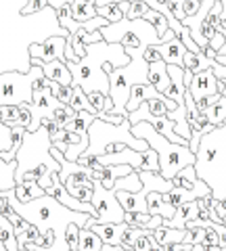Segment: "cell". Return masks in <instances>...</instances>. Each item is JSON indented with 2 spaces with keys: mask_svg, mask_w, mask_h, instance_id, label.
Returning <instances> with one entry per match:
<instances>
[{
  "mask_svg": "<svg viewBox=\"0 0 226 251\" xmlns=\"http://www.w3.org/2000/svg\"><path fill=\"white\" fill-rule=\"evenodd\" d=\"M50 92L52 97L59 100V103L63 105H69V100H72V94H74V86H63V84H50Z\"/></svg>",
  "mask_w": 226,
  "mask_h": 251,
  "instance_id": "31",
  "label": "cell"
},
{
  "mask_svg": "<svg viewBox=\"0 0 226 251\" xmlns=\"http://www.w3.org/2000/svg\"><path fill=\"white\" fill-rule=\"evenodd\" d=\"M72 15H74L75 23H86L90 19L99 17L95 0H74L72 2Z\"/></svg>",
  "mask_w": 226,
  "mask_h": 251,
  "instance_id": "20",
  "label": "cell"
},
{
  "mask_svg": "<svg viewBox=\"0 0 226 251\" xmlns=\"http://www.w3.org/2000/svg\"><path fill=\"white\" fill-rule=\"evenodd\" d=\"M90 230L103 241V245H122V237L128 230V224H92Z\"/></svg>",
  "mask_w": 226,
  "mask_h": 251,
  "instance_id": "14",
  "label": "cell"
},
{
  "mask_svg": "<svg viewBox=\"0 0 226 251\" xmlns=\"http://www.w3.org/2000/svg\"><path fill=\"white\" fill-rule=\"evenodd\" d=\"M124 251H132V249H124Z\"/></svg>",
  "mask_w": 226,
  "mask_h": 251,
  "instance_id": "48",
  "label": "cell"
},
{
  "mask_svg": "<svg viewBox=\"0 0 226 251\" xmlns=\"http://www.w3.org/2000/svg\"><path fill=\"white\" fill-rule=\"evenodd\" d=\"M77 232H80V228H77L75 224L69 226L67 232H65V243H67L69 251H77V243H80V237H77Z\"/></svg>",
  "mask_w": 226,
  "mask_h": 251,
  "instance_id": "34",
  "label": "cell"
},
{
  "mask_svg": "<svg viewBox=\"0 0 226 251\" xmlns=\"http://www.w3.org/2000/svg\"><path fill=\"white\" fill-rule=\"evenodd\" d=\"M195 174L197 180L209 186L212 199L220 203L226 199V120L212 132L201 136L195 151Z\"/></svg>",
  "mask_w": 226,
  "mask_h": 251,
  "instance_id": "2",
  "label": "cell"
},
{
  "mask_svg": "<svg viewBox=\"0 0 226 251\" xmlns=\"http://www.w3.org/2000/svg\"><path fill=\"white\" fill-rule=\"evenodd\" d=\"M128 9H130V2H115V4L99 6L97 15H99V17H103L107 23H118L122 19H126Z\"/></svg>",
  "mask_w": 226,
  "mask_h": 251,
  "instance_id": "22",
  "label": "cell"
},
{
  "mask_svg": "<svg viewBox=\"0 0 226 251\" xmlns=\"http://www.w3.org/2000/svg\"><path fill=\"white\" fill-rule=\"evenodd\" d=\"M203 247H214V245H220V239H218V234L212 230V228H205V237H203V243H201Z\"/></svg>",
  "mask_w": 226,
  "mask_h": 251,
  "instance_id": "37",
  "label": "cell"
},
{
  "mask_svg": "<svg viewBox=\"0 0 226 251\" xmlns=\"http://www.w3.org/2000/svg\"><path fill=\"white\" fill-rule=\"evenodd\" d=\"M50 138L46 134V130L40 128L36 132H25L23 136V143L19 147L17 155H15V161H17V170H15V182L27 172H36L40 180H38V186L44 188V193L50 188L52 180L50 176L54 172H59V163L52 159L50 155Z\"/></svg>",
  "mask_w": 226,
  "mask_h": 251,
  "instance_id": "3",
  "label": "cell"
},
{
  "mask_svg": "<svg viewBox=\"0 0 226 251\" xmlns=\"http://www.w3.org/2000/svg\"><path fill=\"white\" fill-rule=\"evenodd\" d=\"M109 63L113 69L126 67L130 63V57L126 54L122 44H109L100 40L97 44H90L86 50V57L75 61V63H65L72 80L75 86H80L84 94L90 92H100L109 97V75L103 72V65Z\"/></svg>",
  "mask_w": 226,
  "mask_h": 251,
  "instance_id": "1",
  "label": "cell"
},
{
  "mask_svg": "<svg viewBox=\"0 0 226 251\" xmlns=\"http://www.w3.org/2000/svg\"><path fill=\"white\" fill-rule=\"evenodd\" d=\"M205 251H222L220 245H214V247H205Z\"/></svg>",
  "mask_w": 226,
  "mask_h": 251,
  "instance_id": "46",
  "label": "cell"
},
{
  "mask_svg": "<svg viewBox=\"0 0 226 251\" xmlns=\"http://www.w3.org/2000/svg\"><path fill=\"white\" fill-rule=\"evenodd\" d=\"M69 107L74 109V111H88L90 115H95L97 117V111L92 109V105L88 103V97L82 92L80 86H74V94H72V100H69Z\"/></svg>",
  "mask_w": 226,
  "mask_h": 251,
  "instance_id": "27",
  "label": "cell"
},
{
  "mask_svg": "<svg viewBox=\"0 0 226 251\" xmlns=\"http://www.w3.org/2000/svg\"><path fill=\"white\" fill-rule=\"evenodd\" d=\"M130 57L126 67L113 69L109 74V99L113 100L111 115H122L128 120L126 103L130 99V90L138 84H149V63L145 61V50L124 49Z\"/></svg>",
  "mask_w": 226,
  "mask_h": 251,
  "instance_id": "4",
  "label": "cell"
},
{
  "mask_svg": "<svg viewBox=\"0 0 226 251\" xmlns=\"http://www.w3.org/2000/svg\"><path fill=\"white\" fill-rule=\"evenodd\" d=\"M17 186H23L25 188V193H27V197L29 199H38V197H44V188L38 186V182H23V184H17Z\"/></svg>",
  "mask_w": 226,
  "mask_h": 251,
  "instance_id": "35",
  "label": "cell"
},
{
  "mask_svg": "<svg viewBox=\"0 0 226 251\" xmlns=\"http://www.w3.org/2000/svg\"><path fill=\"white\" fill-rule=\"evenodd\" d=\"M92 122H95V115H90L88 111H77V113H75V120H74L72 124H67L65 130L82 138V136L88 134V128H90Z\"/></svg>",
  "mask_w": 226,
  "mask_h": 251,
  "instance_id": "24",
  "label": "cell"
},
{
  "mask_svg": "<svg viewBox=\"0 0 226 251\" xmlns=\"http://www.w3.org/2000/svg\"><path fill=\"white\" fill-rule=\"evenodd\" d=\"M214 209H216V214H218V218H220V220L226 218V199L220 201V203H216V207H214Z\"/></svg>",
  "mask_w": 226,
  "mask_h": 251,
  "instance_id": "41",
  "label": "cell"
},
{
  "mask_svg": "<svg viewBox=\"0 0 226 251\" xmlns=\"http://www.w3.org/2000/svg\"><path fill=\"white\" fill-rule=\"evenodd\" d=\"M132 134H134L138 140H145V143L149 145V149L155 151L157 161H159L161 178L172 180L180 170L195 163V153L189 151V147H180V145L170 143V140L163 138L151 124L140 122L136 126H132Z\"/></svg>",
  "mask_w": 226,
  "mask_h": 251,
  "instance_id": "5",
  "label": "cell"
},
{
  "mask_svg": "<svg viewBox=\"0 0 226 251\" xmlns=\"http://www.w3.org/2000/svg\"><path fill=\"white\" fill-rule=\"evenodd\" d=\"M155 52L161 57V61L166 63V65H176V67H184V44L180 42V38H172V40H166V42H159V44H155L153 46Z\"/></svg>",
  "mask_w": 226,
  "mask_h": 251,
  "instance_id": "12",
  "label": "cell"
},
{
  "mask_svg": "<svg viewBox=\"0 0 226 251\" xmlns=\"http://www.w3.org/2000/svg\"><path fill=\"white\" fill-rule=\"evenodd\" d=\"M147 214L149 216H159L163 220H172L176 209L170 203L163 201L161 193H149L147 195Z\"/></svg>",
  "mask_w": 226,
  "mask_h": 251,
  "instance_id": "17",
  "label": "cell"
},
{
  "mask_svg": "<svg viewBox=\"0 0 226 251\" xmlns=\"http://www.w3.org/2000/svg\"><path fill=\"white\" fill-rule=\"evenodd\" d=\"M100 251H124L122 249V245H118V247H113V245H103V249Z\"/></svg>",
  "mask_w": 226,
  "mask_h": 251,
  "instance_id": "44",
  "label": "cell"
},
{
  "mask_svg": "<svg viewBox=\"0 0 226 251\" xmlns=\"http://www.w3.org/2000/svg\"><path fill=\"white\" fill-rule=\"evenodd\" d=\"M86 97H88V103L92 105V109L97 111V115L99 113H111L113 100L109 97H105V94H100V92H90V94H86Z\"/></svg>",
  "mask_w": 226,
  "mask_h": 251,
  "instance_id": "29",
  "label": "cell"
},
{
  "mask_svg": "<svg viewBox=\"0 0 226 251\" xmlns=\"http://www.w3.org/2000/svg\"><path fill=\"white\" fill-rule=\"evenodd\" d=\"M147 13H149V6H147L143 0H134V2H130V9L126 13V19H143Z\"/></svg>",
  "mask_w": 226,
  "mask_h": 251,
  "instance_id": "32",
  "label": "cell"
},
{
  "mask_svg": "<svg viewBox=\"0 0 226 251\" xmlns=\"http://www.w3.org/2000/svg\"><path fill=\"white\" fill-rule=\"evenodd\" d=\"M182 63H184V69H189L191 74L207 72V69H212V67L216 65V61H209L203 52H197V54H195V52H189V50L184 52Z\"/></svg>",
  "mask_w": 226,
  "mask_h": 251,
  "instance_id": "21",
  "label": "cell"
},
{
  "mask_svg": "<svg viewBox=\"0 0 226 251\" xmlns=\"http://www.w3.org/2000/svg\"><path fill=\"white\" fill-rule=\"evenodd\" d=\"M157 94L159 92L155 90L151 84H138V86H134V88L130 90V99H128V103H126V111L128 113L136 111L140 105L147 103V100H151V99H155Z\"/></svg>",
  "mask_w": 226,
  "mask_h": 251,
  "instance_id": "18",
  "label": "cell"
},
{
  "mask_svg": "<svg viewBox=\"0 0 226 251\" xmlns=\"http://www.w3.org/2000/svg\"><path fill=\"white\" fill-rule=\"evenodd\" d=\"M75 120V111L69 105H63L61 103L52 113V122L59 126V128H67V124H72Z\"/></svg>",
  "mask_w": 226,
  "mask_h": 251,
  "instance_id": "30",
  "label": "cell"
},
{
  "mask_svg": "<svg viewBox=\"0 0 226 251\" xmlns=\"http://www.w3.org/2000/svg\"><path fill=\"white\" fill-rule=\"evenodd\" d=\"M203 115H205L207 124H209V126H214V128H218V126H222V124H224V120H226V100H224V97H222L220 100H218V103H216L214 107H209Z\"/></svg>",
  "mask_w": 226,
  "mask_h": 251,
  "instance_id": "28",
  "label": "cell"
},
{
  "mask_svg": "<svg viewBox=\"0 0 226 251\" xmlns=\"http://www.w3.org/2000/svg\"><path fill=\"white\" fill-rule=\"evenodd\" d=\"M90 205L97 211V224H122L124 222V214L126 211L120 205L118 193L113 188H105L99 180H95V184H92Z\"/></svg>",
  "mask_w": 226,
  "mask_h": 251,
  "instance_id": "8",
  "label": "cell"
},
{
  "mask_svg": "<svg viewBox=\"0 0 226 251\" xmlns=\"http://www.w3.org/2000/svg\"><path fill=\"white\" fill-rule=\"evenodd\" d=\"M130 172H132L130 166H105L100 174H95V180H99L105 188H113V184L118 182L120 178L128 176Z\"/></svg>",
  "mask_w": 226,
  "mask_h": 251,
  "instance_id": "19",
  "label": "cell"
},
{
  "mask_svg": "<svg viewBox=\"0 0 226 251\" xmlns=\"http://www.w3.org/2000/svg\"><path fill=\"white\" fill-rule=\"evenodd\" d=\"M109 145H124V147H128L140 155H145L149 151V145H147L145 140H138L134 134H132V126L128 120H124L120 126H113V124H105V122H100L95 117V122H92L90 128H88L86 155L100 157Z\"/></svg>",
  "mask_w": 226,
  "mask_h": 251,
  "instance_id": "6",
  "label": "cell"
},
{
  "mask_svg": "<svg viewBox=\"0 0 226 251\" xmlns=\"http://www.w3.org/2000/svg\"><path fill=\"white\" fill-rule=\"evenodd\" d=\"M201 52H203V54H205V57H207L209 61H214V59H216V54H218L216 50H212V49H209V46H205V49L201 50Z\"/></svg>",
  "mask_w": 226,
  "mask_h": 251,
  "instance_id": "43",
  "label": "cell"
},
{
  "mask_svg": "<svg viewBox=\"0 0 226 251\" xmlns=\"http://www.w3.org/2000/svg\"><path fill=\"white\" fill-rule=\"evenodd\" d=\"M69 2H74V0H49V6L54 11H59L63 4H69Z\"/></svg>",
  "mask_w": 226,
  "mask_h": 251,
  "instance_id": "42",
  "label": "cell"
},
{
  "mask_svg": "<svg viewBox=\"0 0 226 251\" xmlns=\"http://www.w3.org/2000/svg\"><path fill=\"white\" fill-rule=\"evenodd\" d=\"M140 186H143V182H140V178H138V172L132 170L128 176L120 178L118 182L113 184V191L115 193H120V191H124V193H138Z\"/></svg>",
  "mask_w": 226,
  "mask_h": 251,
  "instance_id": "25",
  "label": "cell"
},
{
  "mask_svg": "<svg viewBox=\"0 0 226 251\" xmlns=\"http://www.w3.org/2000/svg\"><path fill=\"white\" fill-rule=\"evenodd\" d=\"M2 205H4V199H2V197H0V207H2Z\"/></svg>",
  "mask_w": 226,
  "mask_h": 251,
  "instance_id": "47",
  "label": "cell"
},
{
  "mask_svg": "<svg viewBox=\"0 0 226 251\" xmlns=\"http://www.w3.org/2000/svg\"><path fill=\"white\" fill-rule=\"evenodd\" d=\"M42 74L46 80H50L54 84H63V86H75L72 80V74L65 65V61H50V63H42Z\"/></svg>",
  "mask_w": 226,
  "mask_h": 251,
  "instance_id": "15",
  "label": "cell"
},
{
  "mask_svg": "<svg viewBox=\"0 0 226 251\" xmlns=\"http://www.w3.org/2000/svg\"><path fill=\"white\" fill-rule=\"evenodd\" d=\"M132 251H153L149 234H147V237H140V239L134 243V245H132Z\"/></svg>",
  "mask_w": 226,
  "mask_h": 251,
  "instance_id": "36",
  "label": "cell"
},
{
  "mask_svg": "<svg viewBox=\"0 0 226 251\" xmlns=\"http://www.w3.org/2000/svg\"><path fill=\"white\" fill-rule=\"evenodd\" d=\"M0 120L6 128H21L27 130L29 122H32V115H29V109H27V103H21V105H4L0 107Z\"/></svg>",
  "mask_w": 226,
  "mask_h": 251,
  "instance_id": "13",
  "label": "cell"
},
{
  "mask_svg": "<svg viewBox=\"0 0 226 251\" xmlns=\"http://www.w3.org/2000/svg\"><path fill=\"white\" fill-rule=\"evenodd\" d=\"M172 184L178 186V188H184V191H193V186L197 184V174H195V168L189 166L180 170L178 174L172 178Z\"/></svg>",
  "mask_w": 226,
  "mask_h": 251,
  "instance_id": "26",
  "label": "cell"
},
{
  "mask_svg": "<svg viewBox=\"0 0 226 251\" xmlns=\"http://www.w3.org/2000/svg\"><path fill=\"white\" fill-rule=\"evenodd\" d=\"M65 44L67 38L63 36H50L44 42H34L29 44V59H38L42 63L65 61Z\"/></svg>",
  "mask_w": 226,
  "mask_h": 251,
  "instance_id": "10",
  "label": "cell"
},
{
  "mask_svg": "<svg viewBox=\"0 0 226 251\" xmlns=\"http://www.w3.org/2000/svg\"><path fill=\"white\" fill-rule=\"evenodd\" d=\"M184 234L186 230H176V228H157V230H151V237L157 241V245L161 247H168V245H178V243L184 241Z\"/></svg>",
  "mask_w": 226,
  "mask_h": 251,
  "instance_id": "23",
  "label": "cell"
},
{
  "mask_svg": "<svg viewBox=\"0 0 226 251\" xmlns=\"http://www.w3.org/2000/svg\"><path fill=\"white\" fill-rule=\"evenodd\" d=\"M61 103L52 97L50 86L42 84V77L34 84V92H32V103L27 105L29 115H32V122H29L25 132H36L40 130V126L44 120H52V113Z\"/></svg>",
  "mask_w": 226,
  "mask_h": 251,
  "instance_id": "9",
  "label": "cell"
},
{
  "mask_svg": "<svg viewBox=\"0 0 226 251\" xmlns=\"http://www.w3.org/2000/svg\"><path fill=\"white\" fill-rule=\"evenodd\" d=\"M140 172H159V161H157V155H155L153 149H149V151L143 155V166H140Z\"/></svg>",
  "mask_w": 226,
  "mask_h": 251,
  "instance_id": "33",
  "label": "cell"
},
{
  "mask_svg": "<svg viewBox=\"0 0 226 251\" xmlns=\"http://www.w3.org/2000/svg\"><path fill=\"white\" fill-rule=\"evenodd\" d=\"M186 90L191 92V97L195 103H201L203 99L212 97V94H218V80L214 77L212 69H207V72H199V74H193V80L191 84L186 86Z\"/></svg>",
  "mask_w": 226,
  "mask_h": 251,
  "instance_id": "11",
  "label": "cell"
},
{
  "mask_svg": "<svg viewBox=\"0 0 226 251\" xmlns=\"http://www.w3.org/2000/svg\"><path fill=\"white\" fill-rule=\"evenodd\" d=\"M103 40L109 44H122L124 49L147 50L149 46L159 44V36L155 27L145 19H122L118 23H109L100 29Z\"/></svg>",
  "mask_w": 226,
  "mask_h": 251,
  "instance_id": "7",
  "label": "cell"
},
{
  "mask_svg": "<svg viewBox=\"0 0 226 251\" xmlns=\"http://www.w3.org/2000/svg\"><path fill=\"white\" fill-rule=\"evenodd\" d=\"M163 226V218H159V216H151V222L145 226L147 230H157V228H161Z\"/></svg>",
  "mask_w": 226,
  "mask_h": 251,
  "instance_id": "40",
  "label": "cell"
},
{
  "mask_svg": "<svg viewBox=\"0 0 226 251\" xmlns=\"http://www.w3.org/2000/svg\"><path fill=\"white\" fill-rule=\"evenodd\" d=\"M207 46H209V49H212V50L220 52V49L224 46V36H222V31H220V29H218L216 34H214V38H212V40L207 42Z\"/></svg>",
  "mask_w": 226,
  "mask_h": 251,
  "instance_id": "38",
  "label": "cell"
},
{
  "mask_svg": "<svg viewBox=\"0 0 226 251\" xmlns=\"http://www.w3.org/2000/svg\"><path fill=\"white\" fill-rule=\"evenodd\" d=\"M100 40H103V34H100V29H99V31H92V34H88L86 38H84V42H86V46L97 44V42H100Z\"/></svg>",
  "mask_w": 226,
  "mask_h": 251,
  "instance_id": "39",
  "label": "cell"
},
{
  "mask_svg": "<svg viewBox=\"0 0 226 251\" xmlns=\"http://www.w3.org/2000/svg\"><path fill=\"white\" fill-rule=\"evenodd\" d=\"M220 31H222V36H224V46L220 49V54H226V29H222V27H220Z\"/></svg>",
  "mask_w": 226,
  "mask_h": 251,
  "instance_id": "45",
  "label": "cell"
},
{
  "mask_svg": "<svg viewBox=\"0 0 226 251\" xmlns=\"http://www.w3.org/2000/svg\"><path fill=\"white\" fill-rule=\"evenodd\" d=\"M149 84L153 86L159 94H166L170 88V75H168V65L161 59L149 63Z\"/></svg>",
  "mask_w": 226,
  "mask_h": 251,
  "instance_id": "16",
  "label": "cell"
}]
</instances>
